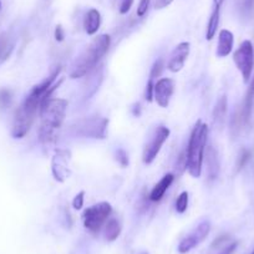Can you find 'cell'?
Segmentation results:
<instances>
[{
  "mask_svg": "<svg viewBox=\"0 0 254 254\" xmlns=\"http://www.w3.org/2000/svg\"><path fill=\"white\" fill-rule=\"evenodd\" d=\"M67 105L66 100L58 97H51L41 105L39 138L44 146L53 145L58 138V132L66 116Z\"/></svg>",
  "mask_w": 254,
  "mask_h": 254,
  "instance_id": "6da1fadb",
  "label": "cell"
},
{
  "mask_svg": "<svg viewBox=\"0 0 254 254\" xmlns=\"http://www.w3.org/2000/svg\"><path fill=\"white\" fill-rule=\"evenodd\" d=\"M110 45H111V38L107 34H101V35L94 38V40L81 51V54L72 63L70 77L80 79L89 74L99 64V61L106 55Z\"/></svg>",
  "mask_w": 254,
  "mask_h": 254,
  "instance_id": "7a4b0ae2",
  "label": "cell"
},
{
  "mask_svg": "<svg viewBox=\"0 0 254 254\" xmlns=\"http://www.w3.org/2000/svg\"><path fill=\"white\" fill-rule=\"evenodd\" d=\"M207 138H208V126L199 120L194 125L186 150L188 173L194 178H198L202 173Z\"/></svg>",
  "mask_w": 254,
  "mask_h": 254,
  "instance_id": "3957f363",
  "label": "cell"
},
{
  "mask_svg": "<svg viewBox=\"0 0 254 254\" xmlns=\"http://www.w3.org/2000/svg\"><path fill=\"white\" fill-rule=\"evenodd\" d=\"M111 213L112 207L109 202H100V203L89 207L87 209H85L84 214H82L85 228L91 233H97L105 226Z\"/></svg>",
  "mask_w": 254,
  "mask_h": 254,
  "instance_id": "277c9868",
  "label": "cell"
},
{
  "mask_svg": "<svg viewBox=\"0 0 254 254\" xmlns=\"http://www.w3.org/2000/svg\"><path fill=\"white\" fill-rule=\"evenodd\" d=\"M170 128L163 125H160V126L155 127L153 131L151 132L150 137H148V141L146 142L145 147H143L142 152V161L146 165H151L153 161L156 160V157L160 153L161 148L165 145L166 141L170 137Z\"/></svg>",
  "mask_w": 254,
  "mask_h": 254,
  "instance_id": "5b68a950",
  "label": "cell"
},
{
  "mask_svg": "<svg viewBox=\"0 0 254 254\" xmlns=\"http://www.w3.org/2000/svg\"><path fill=\"white\" fill-rule=\"evenodd\" d=\"M233 61L237 69L241 72L244 82L251 80L252 71L254 67V48L249 40H244L233 54Z\"/></svg>",
  "mask_w": 254,
  "mask_h": 254,
  "instance_id": "8992f818",
  "label": "cell"
},
{
  "mask_svg": "<svg viewBox=\"0 0 254 254\" xmlns=\"http://www.w3.org/2000/svg\"><path fill=\"white\" fill-rule=\"evenodd\" d=\"M109 120L104 117H89V119L80 120L76 124V133L80 136L89 138H106Z\"/></svg>",
  "mask_w": 254,
  "mask_h": 254,
  "instance_id": "52a82bcc",
  "label": "cell"
},
{
  "mask_svg": "<svg viewBox=\"0 0 254 254\" xmlns=\"http://www.w3.org/2000/svg\"><path fill=\"white\" fill-rule=\"evenodd\" d=\"M51 172L58 182H65L71 175V153L67 150H56L51 160Z\"/></svg>",
  "mask_w": 254,
  "mask_h": 254,
  "instance_id": "ba28073f",
  "label": "cell"
},
{
  "mask_svg": "<svg viewBox=\"0 0 254 254\" xmlns=\"http://www.w3.org/2000/svg\"><path fill=\"white\" fill-rule=\"evenodd\" d=\"M211 231V222L209 221H202L193 231L190 232L188 236H186L182 241L178 244V252L181 254H186L190 251L197 247L198 244H201L204 239L207 238V236L209 234Z\"/></svg>",
  "mask_w": 254,
  "mask_h": 254,
  "instance_id": "9c48e42d",
  "label": "cell"
},
{
  "mask_svg": "<svg viewBox=\"0 0 254 254\" xmlns=\"http://www.w3.org/2000/svg\"><path fill=\"white\" fill-rule=\"evenodd\" d=\"M173 92H175V81L172 79H168V77H163L155 84L153 99L157 102L158 106L166 109L170 104Z\"/></svg>",
  "mask_w": 254,
  "mask_h": 254,
  "instance_id": "30bf717a",
  "label": "cell"
},
{
  "mask_svg": "<svg viewBox=\"0 0 254 254\" xmlns=\"http://www.w3.org/2000/svg\"><path fill=\"white\" fill-rule=\"evenodd\" d=\"M190 43H180L170 55V60H168L167 67L170 71L178 72L182 70L185 66L186 60H187L188 55H190Z\"/></svg>",
  "mask_w": 254,
  "mask_h": 254,
  "instance_id": "8fae6325",
  "label": "cell"
},
{
  "mask_svg": "<svg viewBox=\"0 0 254 254\" xmlns=\"http://www.w3.org/2000/svg\"><path fill=\"white\" fill-rule=\"evenodd\" d=\"M237 242L228 234L219 236L214 239L209 248V254H232L237 248Z\"/></svg>",
  "mask_w": 254,
  "mask_h": 254,
  "instance_id": "7c38bea8",
  "label": "cell"
},
{
  "mask_svg": "<svg viewBox=\"0 0 254 254\" xmlns=\"http://www.w3.org/2000/svg\"><path fill=\"white\" fill-rule=\"evenodd\" d=\"M233 44H234V36L232 31L223 29L219 31L218 35V44H217V56L218 58H226L233 50Z\"/></svg>",
  "mask_w": 254,
  "mask_h": 254,
  "instance_id": "4fadbf2b",
  "label": "cell"
},
{
  "mask_svg": "<svg viewBox=\"0 0 254 254\" xmlns=\"http://www.w3.org/2000/svg\"><path fill=\"white\" fill-rule=\"evenodd\" d=\"M175 181V176L172 173H167L166 176H163L160 180V182L156 183L155 187L152 188L150 193V199L152 202H158L163 198L165 193L168 190V188L171 187V185Z\"/></svg>",
  "mask_w": 254,
  "mask_h": 254,
  "instance_id": "5bb4252c",
  "label": "cell"
},
{
  "mask_svg": "<svg viewBox=\"0 0 254 254\" xmlns=\"http://www.w3.org/2000/svg\"><path fill=\"white\" fill-rule=\"evenodd\" d=\"M206 162H207V176L211 181H214L218 178L219 176V158L218 152L213 146H208L207 148V155H206Z\"/></svg>",
  "mask_w": 254,
  "mask_h": 254,
  "instance_id": "9a60e30c",
  "label": "cell"
},
{
  "mask_svg": "<svg viewBox=\"0 0 254 254\" xmlns=\"http://www.w3.org/2000/svg\"><path fill=\"white\" fill-rule=\"evenodd\" d=\"M101 26V14L97 9H90L84 19V29L87 35H95Z\"/></svg>",
  "mask_w": 254,
  "mask_h": 254,
  "instance_id": "2e32d148",
  "label": "cell"
},
{
  "mask_svg": "<svg viewBox=\"0 0 254 254\" xmlns=\"http://www.w3.org/2000/svg\"><path fill=\"white\" fill-rule=\"evenodd\" d=\"M122 231V226L121 222L119 221L117 218H110L107 219V222L105 223V232L104 236L105 239L107 242H114L116 241L117 238L120 237Z\"/></svg>",
  "mask_w": 254,
  "mask_h": 254,
  "instance_id": "e0dca14e",
  "label": "cell"
},
{
  "mask_svg": "<svg viewBox=\"0 0 254 254\" xmlns=\"http://www.w3.org/2000/svg\"><path fill=\"white\" fill-rule=\"evenodd\" d=\"M227 110H228V100H227L226 95L219 97V100L217 101L216 106L213 110V121L216 125H222L226 120Z\"/></svg>",
  "mask_w": 254,
  "mask_h": 254,
  "instance_id": "ac0fdd59",
  "label": "cell"
},
{
  "mask_svg": "<svg viewBox=\"0 0 254 254\" xmlns=\"http://www.w3.org/2000/svg\"><path fill=\"white\" fill-rule=\"evenodd\" d=\"M219 6H216L213 10V13L211 14V18H209L208 24H207V31H206V39L207 40H212L214 38V35L217 34V29L219 25Z\"/></svg>",
  "mask_w": 254,
  "mask_h": 254,
  "instance_id": "d6986e66",
  "label": "cell"
},
{
  "mask_svg": "<svg viewBox=\"0 0 254 254\" xmlns=\"http://www.w3.org/2000/svg\"><path fill=\"white\" fill-rule=\"evenodd\" d=\"M188 201H190V197H188V192H182L180 196L176 199V211L178 213H185L188 208Z\"/></svg>",
  "mask_w": 254,
  "mask_h": 254,
  "instance_id": "ffe728a7",
  "label": "cell"
},
{
  "mask_svg": "<svg viewBox=\"0 0 254 254\" xmlns=\"http://www.w3.org/2000/svg\"><path fill=\"white\" fill-rule=\"evenodd\" d=\"M13 102V92L9 89H0V109H8Z\"/></svg>",
  "mask_w": 254,
  "mask_h": 254,
  "instance_id": "44dd1931",
  "label": "cell"
},
{
  "mask_svg": "<svg viewBox=\"0 0 254 254\" xmlns=\"http://www.w3.org/2000/svg\"><path fill=\"white\" fill-rule=\"evenodd\" d=\"M251 156L252 152L249 150H247V148H243L241 151V153L238 156V160H237V171H241L242 168H244V166L251 160Z\"/></svg>",
  "mask_w": 254,
  "mask_h": 254,
  "instance_id": "7402d4cb",
  "label": "cell"
},
{
  "mask_svg": "<svg viewBox=\"0 0 254 254\" xmlns=\"http://www.w3.org/2000/svg\"><path fill=\"white\" fill-rule=\"evenodd\" d=\"M162 70H163V63H162V60H157L155 64H153L152 69H151L150 79L155 80L156 77L160 76L161 72H162Z\"/></svg>",
  "mask_w": 254,
  "mask_h": 254,
  "instance_id": "603a6c76",
  "label": "cell"
},
{
  "mask_svg": "<svg viewBox=\"0 0 254 254\" xmlns=\"http://www.w3.org/2000/svg\"><path fill=\"white\" fill-rule=\"evenodd\" d=\"M133 1L135 0H120V5H119V11L120 14H127L131 10L133 5Z\"/></svg>",
  "mask_w": 254,
  "mask_h": 254,
  "instance_id": "cb8c5ba5",
  "label": "cell"
},
{
  "mask_svg": "<svg viewBox=\"0 0 254 254\" xmlns=\"http://www.w3.org/2000/svg\"><path fill=\"white\" fill-rule=\"evenodd\" d=\"M116 160H117V162L122 166V167H126V166H128V156H127L126 151L122 150V148H120V150L116 152Z\"/></svg>",
  "mask_w": 254,
  "mask_h": 254,
  "instance_id": "d4e9b609",
  "label": "cell"
},
{
  "mask_svg": "<svg viewBox=\"0 0 254 254\" xmlns=\"http://www.w3.org/2000/svg\"><path fill=\"white\" fill-rule=\"evenodd\" d=\"M150 4L151 0H140V4H138L137 8V15L140 16V18H142V16H145L146 14H147Z\"/></svg>",
  "mask_w": 254,
  "mask_h": 254,
  "instance_id": "484cf974",
  "label": "cell"
},
{
  "mask_svg": "<svg viewBox=\"0 0 254 254\" xmlns=\"http://www.w3.org/2000/svg\"><path fill=\"white\" fill-rule=\"evenodd\" d=\"M153 89H155V82L152 79L148 80L147 85H146V91H145V99L146 101L151 102L153 100Z\"/></svg>",
  "mask_w": 254,
  "mask_h": 254,
  "instance_id": "4316f807",
  "label": "cell"
},
{
  "mask_svg": "<svg viewBox=\"0 0 254 254\" xmlns=\"http://www.w3.org/2000/svg\"><path fill=\"white\" fill-rule=\"evenodd\" d=\"M84 196H85L84 190L79 192V193L75 196L74 201H72V207H74L75 209H81L82 207H84Z\"/></svg>",
  "mask_w": 254,
  "mask_h": 254,
  "instance_id": "83f0119b",
  "label": "cell"
},
{
  "mask_svg": "<svg viewBox=\"0 0 254 254\" xmlns=\"http://www.w3.org/2000/svg\"><path fill=\"white\" fill-rule=\"evenodd\" d=\"M172 3H173V0H156L155 8L156 9H163Z\"/></svg>",
  "mask_w": 254,
  "mask_h": 254,
  "instance_id": "f1b7e54d",
  "label": "cell"
},
{
  "mask_svg": "<svg viewBox=\"0 0 254 254\" xmlns=\"http://www.w3.org/2000/svg\"><path fill=\"white\" fill-rule=\"evenodd\" d=\"M65 38V33H64V29L61 25H58L55 29V39L58 41H63Z\"/></svg>",
  "mask_w": 254,
  "mask_h": 254,
  "instance_id": "f546056e",
  "label": "cell"
},
{
  "mask_svg": "<svg viewBox=\"0 0 254 254\" xmlns=\"http://www.w3.org/2000/svg\"><path fill=\"white\" fill-rule=\"evenodd\" d=\"M223 3H224V0H214V4H216V6H219V8H221V5Z\"/></svg>",
  "mask_w": 254,
  "mask_h": 254,
  "instance_id": "4dcf8cb0",
  "label": "cell"
},
{
  "mask_svg": "<svg viewBox=\"0 0 254 254\" xmlns=\"http://www.w3.org/2000/svg\"><path fill=\"white\" fill-rule=\"evenodd\" d=\"M249 89L252 90V91L254 92V77H253V80H252V82H251V85H249Z\"/></svg>",
  "mask_w": 254,
  "mask_h": 254,
  "instance_id": "1f68e13d",
  "label": "cell"
},
{
  "mask_svg": "<svg viewBox=\"0 0 254 254\" xmlns=\"http://www.w3.org/2000/svg\"><path fill=\"white\" fill-rule=\"evenodd\" d=\"M138 254H148L147 252H141V253H138Z\"/></svg>",
  "mask_w": 254,
  "mask_h": 254,
  "instance_id": "d6a6232c",
  "label": "cell"
},
{
  "mask_svg": "<svg viewBox=\"0 0 254 254\" xmlns=\"http://www.w3.org/2000/svg\"><path fill=\"white\" fill-rule=\"evenodd\" d=\"M252 254H254V251H253V252H252Z\"/></svg>",
  "mask_w": 254,
  "mask_h": 254,
  "instance_id": "836d02e7",
  "label": "cell"
},
{
  "mask_svg": "<svg viewBox=\"0 0 254 254\" xmlns=\"http://www.w3.org/2000/svg\"><path fill=\"white\" fill-rule=\"evenodd\" d=\"M0 5H1V4H0Z\"/></svg>",
  "mask_w": 254,
  "mask_h": 254,
  "instance_id": "e575fe53",
  "label": "cell"
}]
</instances>
